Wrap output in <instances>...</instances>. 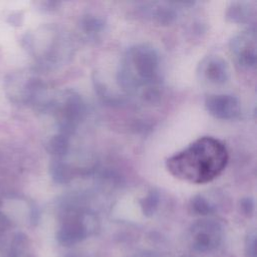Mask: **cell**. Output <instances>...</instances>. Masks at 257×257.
Wrapping results in <instances>:
<instances>
[{
    "mask_svg": "<svg viewBox=\"0 0 257 257\" xmlns=\"http://www.w3.org/2000/svg\"><path fill=\"white\" fill-rule=\"evenodd\" d=\"M119 87L128 95L154 101L161 94L162 60L151 44L138 43L123 53L116 74Z\"/></svg>",
    "mask_w": 257,
    "mask_h": 257,
    "instance_id": "1",
    "label": "cell"
},
{
    "mask_svg": "<svg viewBox=\"0 0 257 257\" xmlns=\"http://www.w3.org/2000/svg\"><path fill=\"white\" fill-rule=\"evenodd\" d=\"M228 162L225 145L213 137H202L170 157L166 166L176 178L193 184H204L218 177Z\"/></svg>",
    "mask_w": 257,
    "mask_h": 257,
    "instance_id": "2",
    "label": "cell"
},
{
    "mask_svg": "<svg viewBox=\"0 0 257 257\" xmlns=\"http://www.w3.org/2000/svg\"><path fill=\"white\" fill-rule=\"evenodd\" d=\"M97 227V218L91 211L76 205L74 202L66 203L62 211L57 240L65 246L74 245L94 233Z\"/></svg>",
    "mask_w": 257,
    "mask_h": 257,
    "instance_id": "3",
    "label": "cell"
},
{
    "mask_svg": "<svg viewBox=\"0 0 257 257\" xmlns=\"http://www.w3.org/2000/svg\"><path fill=\"white\" fill-rule=\"evenodd\" d=\"M45 109L56 118L58 132L73 135L87 116V106L76 91L67 89L48 100Z\"/></svg>",
    "mask_w": 257,
    "mask_h": 257,
    "instance_id": "4",
    "label": "cell"
},
{
    "mask_svg": "<svg viewBox=\"0 0 257 257\" xmlns=\"http://www.w3.org/2000/svg\"><path fill=\"white\" fill-rule=\"evenodd\" d=\"M230 50L235 61L243 68L256 65V29L254 26L240 31L230 40Z\"/></svg>",
    "mask_w": 257,
    "mask_h": 257,
    "instance_id": "5",
    "label": "cell"
},
{
    "mask_svg": "<svg viewBox=\"0 0 257 257\" xmlns=\"http://www.w3.org/2000/svg\"><path fill=\"white\" fill-rule=\"evenodd\" d=\"M222 236L221 224L211 219L199 220L190 230L192 246L195 250L201 252L215 249L220 244Z\"/></svg>",
    "mask_w": 257,
    "mask_h": 257,
    "instance_id": "6",
    "label": "cell"
},
{
    "mask_svg": "<svg viewBox=\"0 0 257 257\" xmlns=\"http://www.w3.org/2000/svg\"><path fill=\"white\" fill-rule=\"evenodd\" d=\"M230 66L225 58L217 54L204 57L198 66L199 78L210 85H224L230 79Z\"/></svg>",
    "mask_w": 257,
    "mask_h": 257,
    "instance_id": "7",
    "label": "cell"
},
{
    "mask_svg": "<svg viewBox=\"0 0 257 257\" xmlns=\"http://www.w3.org/2000/svg\"><path fill=\"white\" fill-rule=\"evenodd\" d=\"M205 106L211 115L223 120L235 119L241 113L239 99L231 94H211L206 98Z\"/></svg>",
    "mask_w": 257,
    "mask_h": 257,
    "instance_id": "8",
    "label": "cell"
},
{
    "mask_svg": "<svg viewBox=\"0 0 257 257\" xmlns=\"http://www.w3.org/2000/svg\"><path fill=\"white\" fill-rule=\"evenodd\" d=\"M181 2H145L139 11L143 17L159 24H171L177 18L181 10Z\"/></svg>",
    "mask_w": 257,
    "mask_h": 257,
    "instance_id": "9",
    "label": "cell"
},
{
    "mask_svg": "<svg viewBox=\"0 0 257 257\" xmlns=\"http://www.w3.org/2000/svg\"><path fill=\"white\" fill-rule=\"evenodd\" d=\"M79 30L88 40H96L104 32L106 22L104 17L94 12H87L80 17Z\"/></svg>",
    "mask_w": 257,
    "mask_h": 257,
    "instance_id": "10",
    "label": "cell"
},
{
    "mask_svg": "<svg viewBox=\"0 0 257 257\" xmlns=\"http://www.w3.org/2000/svg\"><path fill=\"white\" fill-rule=\"evenodd\" d=\"M255 16V6L249 1H233L226 10V18L235 23H249Z\"/></svg>",
    "mask_w": 257,
    "mask_h": 257,
    "instance_id": "11",
    "label": "cell"
},
{
    "mask_svg": "<svg viewBox=\"0 0 257 257\" xmlns=\"http://www.w3.org/2000/svg\"><path fill=\"white\" fill-rule=\"evenodd\" d=\"M5 257H34L28 238L22 233L16 234Z\"/></svg>",
    "mask_w": 257,
    "mask_h": 257,
    "instance_id": "12",
    "label": "cell"
},
{
    "mask_svg": "<svg viewBox=\"0 0 257 257\" xmlns=\"http://www.w3.org/2000/svg\"><path fill=\"white\" fill-rule=\"evenodd\" d=\"M191 208L193 210V212H195L198 215L201 216H207L212 214L215 210L216 207L215 205L208 200V198L204 195H196L192 201H191Z\"/></svg>",
    "mask_w": 257,
    "mask_h": 257,
    "instance_id": "13",
    "label": "cell"
},
{
    "mask_svg": "<svg viewBox=\"0 0 257 257\" xmlns=\"http://www.w3.org/2000/svg\"><path fill=\"white\" fill-rule=\"evenodd\" d=\"M160 201V196L158 192L151 191L147 194V196L141 201V207L146 216H151L155 213L158 208Z\"/></svg>",
    "mask_w": 257,
    "mask_h": 257,
    "instance_id": "14",
    "label": "cell"
},
{
    "mask_svg": "<svg viewBox=\"0 0 257 257\" xmlns=\"http://www.w3.org/2000/svg\"><path fill=\"white\" fill-rule=\"evenodd\" d=\"M247 253L249 257H256V235L253 231L247 238Z\"/></svg>",
    "mask_w": 257,
    "mask_h": 257,
    "instance_id": "15",
    "label": "cell"
},
{
    "mask_svg": "<svg viewBox=\"0 0 257 257\" xmlns=\"http://www.w3.org/2000/svg\"><path fill=\"white\" fill-rule=\"evenodd\" d=\"M240 206L242 211L246 215H250L254 211V201L251 198H245L240 202Z\"/></svg>",
    "mask_w": 257,
    "mask_h": 257,
    "instance_id": "16",
    "label": "cell"
},
{
    "mask_svg": "<svg viewBox=\"0 0 257 257\" xmlns=\"http://www.w3.org/2000/svg\"><path fill=\"white\" fill-rule=\"evenodd\" d=\"M134 257H156V256L150 252H143V253H139V254L135 255Z\"/></svg>",
    "mask_w": 257,
    "mask_h": 257,
    "instance_id": "17",
    "label": "cell"
},
{
    "mask_svg": "<svg viewBox=\"0 0 257 257\" xmlns=\"http://www.w3.org/2000/svg\"><path fill=\"white\" fill-rule=\"evenodd\" d=\"M0 207H1V201H0ZM1 213V212H0Z\"/></svg>",
    "mask_w": 257,
    "mask_h": 257,
    "instance_id": "18",
    "label": "cell"
}]
</instances>
